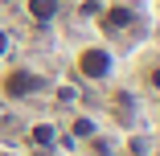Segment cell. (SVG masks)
<instances>
[{
  "label": "cell",
  "instance_id": "8",
  "mask_svg": "<svg viewBox=\"0 0 160 156\" xmlns=\"http://www.w3.org/2000/svg\"><path fill=\"white\" fill-rule=\"evenodd\" d=\"M4 49H8V33L0 29V53H4Z\"/></svg>",
  "mask_w": 160,
  "mask_h": 156
},
{
  "label": "cell",
  "instance_id": "6",
  "mask_svg": "<svg viewBox=\"0 0 160 156\" xmlns=\"http://www.w3.org/2000/svg\"><path fill=\"white\" fill-rule=\"evenodd\" d=\"M82 13H86V17H99V13H103V4H99V0H86Z\"/></svg>",
  "mask_w": 160,
  "mask_h": 156
},
{
  "label": "cell",
  "instance_id": "3",
  "mask_svg": "<svg viewBox=\"0 0 160 156\" xmlns=\"http://www.w3.org/2000/svg\"><path fill=\"white\" fill-rule=\"evenodd\" d=\"M25 8H29V17H33L37 25H45V21H53V17H58L62 0H25Z\"/></svg>",
  "mask_w": 160,
  "mask_h": 156
},
{
  "label": "cell",
  "instance_id": "5",
  "mask_svg": "<svg viewBox=\"0 0 160 156\" xmlns=\"http://www.w3.org/2000/svg\"><path fill=\"white\" fill-rule=\"evenodd\" d=\"M33 144H41V148L53 144V128H49V123H37V128H33Z\"/></svg>",
  "mask_w": 160,
  "mask_h": 156
},
{
  "label": "cell",
  "instance_id": "4",
  "mask_svg": "<svg viewBox=\"0 0 160 156\" xmlns=\"http://www.w3.org/2000/svg\"><path fill=\"white\" fill-rule=\"evenodd\" d=\"M99 17H103V29H127V25H132V8H123V4H111Z\"/></svg>",
  "mask_w": 160,
  "mask_h": 156
},
{
  "label": "cell",
  "instance_id": "1",
  "mask_svg": "<svg viewBox=\"0 0 160 156\" xmlns=\"http://www.w3.org/2000/svg\"><path fill=\"white\" fill-rule=\"evenodd\" d=\"M78 74H82V78H90V82L107 78V74H111V53H107L103 45L82 49V53H78Z\"/></svg>",
  "mask_w": 160,
  "mask_h": 156
},
{
  "label": "cell",
  "instance_id": "7",
  "mask_svg": "<svg viewBox=\"0 0 160 156\" xmlns=\"http://www.w3.org/2000/svg\"><path fill=\"white\" fill-rule=\"evenodd\" d=\"M148 82H152V86H160V62H156V66L148 70Z\"/></svg>",
  "mask_w": 160,
  "mask_h": 156
},
{
  "label": "cell",
  "instance_id": "2",
  "mask_svg": "<svg viewBox=\"0 0 160 156\" xmlns=\"http://www.w3.org/2000/svg\"><path fill=\"white\" fill-rule=\"evenodd\" d=\"M0 86H4L8 99H25V95H33V90H41V78L33 70H8Z\"/></svg>",
  "mask_w": 160,
  "mask_h": 156
}]
</instances>
